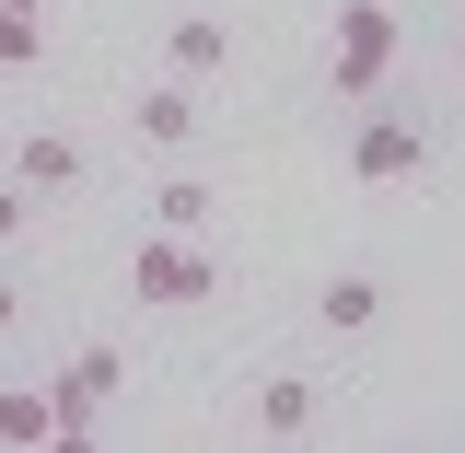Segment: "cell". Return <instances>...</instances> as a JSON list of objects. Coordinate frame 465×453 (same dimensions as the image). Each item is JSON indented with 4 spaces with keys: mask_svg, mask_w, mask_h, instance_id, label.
<instances>
[{
    "mask_svg": "<svg viewBox=\"0 0 465 453\" xmlns=\"http://www.w3.org/2000/svg\"><path fill=\"white\" fill-rule=\"evenodd\" d=\"M116 280H128L140 314H198V302H222V291H232V268H222L210 232H140Z\"/></svg>",
    "mask_w": 465,
    "mask_h": 453,
    "instance_id": "6da1fadb",
    "label": "cell"
},
{
    "mask_svg": "<svg viewBox=\"0 0 465 453\" xmlns=\"http://www.w3.org/2000/svg\"><path fill=\"white\" fill-rule=\"evenodd\" d=\"M338 152H349V174H361V186H419V174L442 163V128H430L419 105H396V94H361Z\"/></svg>",
    "mask_w": 465,
    "mask_h": 453,
    "instance_id": "7a4b0ae2",
    "label": "cell"
},
{
    "mask_svg": "<svg viewBox=\"0 0 465 453\" xmlns=\"http://www.w3.org/2000/svg\"><path fill=\"white\" fill-rule=\"evenodd\" d=\"M128 396V338H70L47 360V407H58V442H94Z\"/></svg>",
    "mask_w": 465,
    "mask_h": 453,
    "instance_id": "3957f363",
    "label": "cell"
},
{
    "mask_svg": "<svg viewBox=\"0 0 465 453\" xmlns=\"http://www.w3.org/2000/svg\"><path fill=\"white\" fill-rule=\"evenodd\" d=\"M116 128H128V152H152V163H198V152H210V94L174 82V70H152Z\"/></svg>",
    "mask_w": 465,
    "mask_h": 453,
    "instance_id": "277c9868",
    "label": "cell"
},
{
    "mask_svg": "<svg viewBox=\"0 0 465 453\" xmlns=\"http://www.w3.org/2000/svg\"><path fill=\"white\" fill-rule=\"evenodd\" d=\"M244 430H256V442H314V430H326V372H314V360H256V372H244Z\"/></svg>",
    "mask_w": 465,
    "mask_h": 453,
    "instance_id": "5b68a950",
    "label": "cell"
},
{
    "mask_svg": "<svg viewBox=\"0 0 465 453\" xmlns=\"http://www.w3.org/2000/svg\"><path fill=\"white\" fill-rule=\"evenodd\" d=\"M0 174H24V186L58 210V198H82V186L105 174V152H94L82 128H58V116H24V128L0 140Z\"/></svg>",
    "mask_w": 465,
    "mask_h": 453,
    "instance_id": "8992f818",
    "label": "cell"
},
{
    "mask_svg": "<svg viewBox=\"0 0 465 453\" xmlns=\"http://www.w3.org/2000/svg\"><path fill=\"white\" fill-rule=\"evenodd\" d=\"M302 314H314V338L361 349V338H384V326H396V280H384V268H326Z\"/></svg>",
    "mask_w": 465,
    "mask_h": 453,
    "instance_id": "52a82bcc",
    "label": "cell"
},
{
    "mask_svg": "<svg viewBox=\"0 0 465 453\" xmlns=\"http://www.w3.org/2000/svg\"><path fill=\"white\" fill-rule=\"evenodd\" d=\"M232 58H244V35H232L222 12H163V70L174 82L210 94V82H232Z\"/></svg>",
    "mask_w": 465,
    "mask_h": 453,
    "instance_id": "ba28073f",
    "label": "cell"
},
{
    "mask_svg": "<svg viewBox=\"0 0 465 453\" xmlns=\"http://www.w3.org/2000/svg\"><path fill=\"white\" fill-rule=\"evenodd\" d=\"M210 222H222V186H210L198 163H163V174H152V232H210Z\"/></svg>",
    "mask_w": 465,
    "mask_h": 453,
    "instance_id": "9c48e42d",
    "label": "cell"
},
{
    "mask_svg": "<svg viewBox=\"0 0 465 453\" xmlns=\"http://www.w3.org/2000/svg\"><path fill=\"white\" fill-rule=\"evenodd\" d=\"M338 47H349V105H361V94H372V82H384V47H396V24H384V0H349L338 12Z\"/></svg>",
    "mask_w": 465,
    "mask_h": 453,
    "instance_id": "30bf717a",
    "label": "cell"
},
{
    "mask_svg": "<svg viewBox=\"0 0 465 453\" xmlns=\"http://www.w3.org/2000/svg\"><path fill=\"white\" fill-rule=\"evenodd\" d=\"M0 442H58V407H47V384H0Z\"/></svg>",
    "mask_w": 465,
    "mask_h": 453,
    "instance_id": "8fae6325",
    "label": "cell"
},
{
    "mask_svg": "<svg viewBox=\"0 0 465 453\" xmlns=\"http://www.w3.org/2000/svg\"><path fill=\"white\" fill-rule=\"evenodd\" d=\"M35 232H47V198H35L24 174H0V256H24Z\"/></svg>",
    "mask_w": 465,
    "mask_h": 453,
    "instance_id": "7c38bea8",
    "label": "cell"
},
{
    "mask_svg": "<svg viewBox=\"0 0 465 453\" xmlns=\"http://www.w3.org/2000/svg\"><path fill=\"white\" fill-rule=\"evenodd\" d=\"M35 326V280H24V256H0V349Z\"/></svg>",
    "mask_w": 465,
    "mask_h": 453,
    "instance_id": "4fadbf2b",
    "label": "cell"
},
{
    "mask_svg": "<svg viewBox=\"0 0 465 453\" xmlns=\"http://www.w3.org/2000/svg\"><path fill=\"white\" fill-rule=\"evenodd\" d=\"M47 58V24L35 12H0V70H35Z\"/></svg>",
    "mask_w": 465,
    "mask_h": 453,
    "instance_id": "5bb4252c",
    "label": "cell"
},
{
    "mask_svg": "<svg viewBox=\"0 0 465 453\" xmlns=\"http://www.w3.org/2000/svg\"><path fill=\"white\" fill-rule=\"evenodd\" d=\"M0 12H35V24H47V12H58V0H0Z\"/></svg>",
    "mask_w": 465,
    "mask_h": 453,
    "instance_id": "9a60e30c",
    "label": "cell"
},
{
    "mask_svg": "<svg viewBox=\"0 0 465 453\" xmlns=\"http://www.w3.org/2000/svg\"><path fill=\"white\" fill-rule=\"evenodd\" d=\"M454 82H465V35H454Z\"/></svg>",
    "mask_w": 465,
    "mask_h": 453,
    "instance_id": "2e32d148",
    "label": "cell"
},
{
    "mask_svg": "<svg viewBox=\"0 0 465 453\" xmlns=\"http://www.w3.org/2000/svg\"><path fill=\"white\" fill-rule=\"evenodd\" d=\"M454 105H465V94H454Z\"/></svg>",
    "mask_w": 465,
    "mask_h": 453,
    "instance_id": "e0dca14e",
    "label": "cell"
},
{
    "mask_svg": "<svg viewBox=\"0 0 465 453\" xmlns=\"http://www.w3.org/2000/svg\"><path fill=\"white\" fill-rule=\"evenodd\" d=\"M454 12H465V0H454Z\"/></svg>",
    "mask_w": 465,
    "mask_h": 453,
    "instance_id": "ac0fdd59",
    "label": "cell"
}]
</instances>
